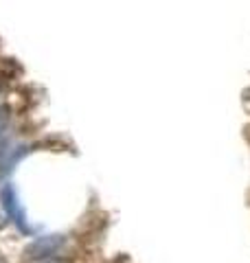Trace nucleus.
<instances>
[{
    "label": "nucleus",
    "mask_w": 250,
    "mask_h": 263,
    "mask_svg": "<svg viewBox=\"0 0 250 263\" xmlns=\"http://www.w3.org/2000/svg\"><path fill=\"white\" fill-rule=\"evenodd\" d=\"M0 202H3V209L7 213V217L11 219V224L18 228L20 233L31 235L33 230H35V228L29 224L27 213H24V209H22V202H20L18 191H15L13 184H5L3 186V191H0Z\"/></svg>",
    "instance_id": "obj_1"
},
{
    "label": "nucleus",
    "mask_w": 250,
    "mask_h": 263,
    "mask_svg": "<svg viewBox=\"0 0 250 263\" xmlns=\"http://www.w3.org/2000/svg\"><path fill=\"white\" fill-rule=\"evenodd\" d=\"M66 246L64 235H42L24 248V261H51Z\"/></svg>",
    "instance_id": "obj_2"
},
{
    "label": "nucleus",
    "mask_w": 250,
    "mask_h": 263,
    "mask_svg": "<svg viewBox=\"0 0 250 263\" xmlns=\"http://www.w3.org/2000/svg\"><path fill=\"white\" fill-rule=\"evenodd\" d=\"M7 127H9V112H7V108H0V138H3Z\"/></svg>",
    "instance_id": "obj_3"
},
{
    "label": "nucleus",
    "mask_w": 250,
    "mask_h": 263,
    "mask_svg": "<svg viewBox=\"0 0 250 263\" xmlns=\"http://www.w3.org/2000/svg\"><path fill=\"white\" fill-rule=\"evenodd\" d=\"M42 263H66V261H42Z\"/></svg>",
    "instance_id": "obj_4"
}]
</instances>
